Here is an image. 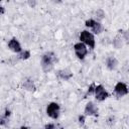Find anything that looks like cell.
Instances as JSON below:
<instances>
[{
  "label": "cell",
  "instance_id": "11",
  "mask_svg": "<svg viewBox=\"0 0 129 129\" xmlns=\"http://www.w3.org/2000/svg\"><path fill=\"white\" fill-rule=\"evenodd\" d=\"M118 59L115 56H108L106 58V67L109 71H114L118 67Z\"/></svg>",
  "mask_w": 129,
  "mask_h": 129
},
{
  "label": "cell",
  "instance_id": "15",
  "mask_svg": "<svg viewBox=\"0 0 129 129\" xmlns=\"http://www.w3.org/2000/svg\"><path fill=\"white\" fill-rule=\"evenodd\" d=\"M122 40H123V39H122L121 36H117V37L114 38V40H113V45L115 46V48L119 49L120 47H122V45H123V41H122Z\"/></svg>",
  "mask_w": 129,
  "mask_h": 129
},
{
  "label": "cell",
  "instance_id": "22",
  "mask_svg": "<svg viewBox=\"0 0 129 129\" xmlns=\"http://www.w3.org/2000/svg\"><path fill=\"white\" fill-rule=\"evenodd\" d=\"M20 129H30V128L27 127V126H25V125H22V126L20 127Z\"/></svg>",
  "mask_w": 129,
  "mask_h": 129
},
{
  "label": "cell",
  "instance_id": "5",
  "mask_svg": "<svg viewBox=\"0 0 129 129\" xmlns=\"http://www.w3.org/2000/svg\"><path fill=\"white\" fill-rule=\"evenodd\" d=\"M94 96L97 101L103 102L109 97V93L107 92V90L103 85H97L95 86V89H94Z\"/></svg>",
  "mask_w": 129,
  "mask_h": 129
},
{
  "label": "cell",
  "instance_id": "23",
  "mask_svg": "<svg viewBox=\"0 0 129 129\" xmlns=\"http://www.w3.org/2000/svg\"><path fill=\"white\" fill-rule=\"evenodd\" d=\"M28 4H29L30 6H32V7H33V6L35 5V2H28Z\"/></svg>",
  "mask_w": 129,
  "mask_h": 129
},
{
  "label": "cell",
  "instance_id": "18",
  "mask_svg": "<svg viewBox=\"0 0 129 129\" xmlns=\"http://www.w3.org/2000/svg\"><path fill=\"white\" fill-rule=\"evenodd\" d=\"M43 129H57V126L54 123H46Z\"/></svg>",
  "mask_w": 129,
  "mask_h": 129
},
{
  "label": "cell",
  "instance_id": "1",
  "mask_svg": "<svg viewBox=\"0 0 129 129\" xmlns=\"http://www.w3.org/2000/svg\"><path fill=\"white\" fill-rule=\"evenodd\" d=\"M56 61H57L56 53L54 51L48 50V51H45L41 55V57H40V67H41V69L44 73H48L53 69Z\"/></svg>",
  "mask_w": 129,
  "mask_h": 129
},
{
  "label": "cell",
  "instance_id": "21",
  "mask_svg": "<svg viewBox=\"0 0 129 129\" xmlns=\"http://www.w3.org/2000/svg\"><path fill=\"white\" fill-rule=\"evenodd\" d=\"M5 13V7L0 4V15H3Z\"/></svg>",
  "mask_w": 129,
  "mask_h": 129
},
{
  "label": "cell",
  "instance_id": "12",
  "mask_svg": "<svg viewBox=\"0 0 129 129\" xmlns=\"http://www.w3.org/2000/svg\"><path fill=\"white\" fill-rule=\"evenodd\" d=\"M22 87L24 90L28 91V92H34L36 87L34 85V82L32 79H25L23 81V84H22Z\"/></svg>",
  "mask_w": 129,
  "mask_h": 129
},
{
  "label": "cell",
  "instance_id": "14",
  "mask_svg": "<svg viewBox=\"0 0 129 129\" xmlns=\"http://www.w3.org/2000/svg\"><path fill=\"white\" fill-rule=\"evenodd\" d=\"M30 56H31V52H30V50H27V49H24V50L22 49V51L18 53V57L22 60H26Z\"/></svg>",
  "mask_w": 129,
  "mask_h": 129
},
{
  "label": "cell",
  "instance_id": "3",
  "mask_svg": "<svg viewBox=\"0 0 129 129\" xmlns=\"http://www.w3.org/2000/svg\"><path fill=\"white\" fill-rule=\"evenodd\" d=\"M45 112H46V115L50 119L56 120V119H58V117L60 115V106L56 102H50L47 104Z\"/></svg>",
  "mask_w": 129,
  "mask_h": 129
},
{
  "label": "cell",
  "instance_id": "17",
  "mask_svg": "<svg viewBox=\"0 0 129 129\" xmlns=\"http://www.w3.org/2000/svg\"><path fill=\"white\" fill-rule=\"evenodd\" d=\"M95 86H96V85H94V84H92V85L89 86V88H88V90H87V93H86V95H85L86 97H87L88 95H89V96H90V95H94V89H95Z\"/></svg>",
  "mask_w": 129,
  "mask_h": 129
},
{
  "label": "cell",
  "instance_id": "16",
  "mask_svg": "<svg viewBox=\"0 0 129 129\" xmlns=\"http://www.w3.org/2000/svg\"><path fill=\"white\" fill-rule=\"evenodd\" d=\"M105 15H106V14H105V12H104L103 9H97V11L95 12V16H96V18H97L96 20L99 21V22H100L102 19L105 18Z\"/></svg>",
  "mask_w": 129,
  "mask_h": 129
},
{
  "label": "cell",
  "instance_id": "19",
  "mask_svg": "<svg viewBox=\"0 0 129 129\" xmlns=\"http://www.w3.org/2000/svg\"><path fill=\"white\" fill-rule=\"evenodd\" d=\"M85 119H86V116L83 114V115H80L79 117H78V121H79V123H80V125H84L85 124Z\"/></svg>",
  "mask_w": 129,
  "mask_h": 129
},
{
  "label": "cell",
  "instance_id": "10",
  "mask_svg": "<svg viewBox=\"0 0 129 129\" xmlns=\"http://www.w3.org/2000/svg\"><path fill=\"white\" fill-rule=\"evenodd\" d=\"M73 76H74V74L70 69H61V70H58L56 72V77L60 80H63V81L71 80L73 78Z\"/></svg>",
  "mask_w": 129,
  "mask_h": 129
},
{
  "label": "cell",
  "instance_id": "8",
  "mask_svg": "<svg viewBox=\"0 0 129 129\" xmlns=\"http://www.w3.org/2000/svg\"><path fill=\"white\" fill-rule=\"evenodd\" d=\"M128 87L124 82H118L114 87V94L118 98H122L128 94Z\"/></svg>",
  "mask_w": 129,
  "mask_h": 129
},
{
  "label": "cell",
  "instance_id": "13",
  "mask_svg": "<svg viewBox=\"0 0 129 129\" xmlns=\"http://www.w3.org/2000/svg\"><path fill=\"white\" fill-rule=\"evenodd\" d=\"M10 114H11V113H10V111H9L8 109L5 110V113H4V114H0V126H5V125H7Z\"/></svg>",
  "mask_w": 129,
  "mask_h": 129
},
{
  "label": "cell",
  "instance_id": "9",
  "mask_svg": "<svg viewBox=\"0 0 129 129\" xmlns=\"http://www.w3.org/2000/svg\"><path fill=\"white\" fill-rule=\"evenodd\" d=\"M7 46L8 48L15 52V53H19L22 51V47H21V44L19 42V40L16 38V37H12L11 39L8 40V43H7Z\"/></svg>",
  "mask_w": 129,
  "mask_h": 129
},
{
  "label": "cell",
  "instance_id": "4",
  "mask_svg": "<svg viewBox=\"0 0 129 129\" xmlns=\"http://www.w3.org/2000/svg\"><path fill=\"white\" fill-rule=\"evenodd\" d=\"M85 25H86V27H88L89 29H91V32L93 34H100L104 30L103 24L101 22L97 21L96 19H93V18L87 19L85 21Z\"/></svg>",
  "mask_w": 129,
  "mask_h": 129
},
{
  "label": "cell",
  "instance_id": "20",
  "mask_svg": "<svg viewBox=\"0 0 129 129\" xmlns=\"http://www.w3.org/2000/svg\"><path fill=\"white\" fill-rule=\"evenodd\" d=\"M122 34L124 35V40L127 42V41H128V31H127V30H125V31H124Z\"/></svg>",
  "mask_w": 129,
  "mask_h": 129
},
{
  "label": "cell",
  "instance_id": "2",
  "mask_svg": "<svg viewBox=\"0 0 129 129\" xmlns=\"http://www.w3.org/2000/svg\"><path fill=\"white\" fill-rule=\"evenodd\" d=\"M79 39H80V42L84 43L87 47H89L91 49H94L96 46L95 36L89 30H82L80 35H79Z\"/></svg>",
  "mask_w": 129,
  "mask_h": 129
},
{
  "label": "cell",
  "instance_id": "7",
  "mask_svg": "<svg viewBox=\"0 0 129 129\" xmlns=\"http://www.w3.org/2000/svg\"><path fill=\"white\" fill-rule=\"evenodd\" d=\"M84 115L85 116H94V117H98L99 115V109L97 107V105L94 102H88L85 106L84 109Z\"/></svg>",
  "mask_w": 129,
  "mask_h": 129
},
{
  "label": "cell",
  "instance_id": "6",
  "mask_svg": "<svg viewBox=\"0 0 129 129\" xmlns=\"http://www.w3.org/2000/svg\"><path fill=\"white\" fill-rule=\"evenodd\" d=\"M74 51H75L76 56L79 59L83 60L86 57V55L88 54V47L84 43H82V42L79 41V42H77V43L74 44Z\"/></svg>",
  "mask_w": 129,
  "mask_h": 129
}]
</instances>
